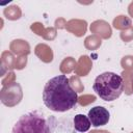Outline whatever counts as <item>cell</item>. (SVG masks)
<instances>
[{"label": "cell", "mask_w": 133, "mask_h": 133, "mask_svg": "<svg viewBox=\"0 0 133 133\" xmlns=\"http://www.w3.org/2000/svg\"><path fill=\"white\" fill-rule=\"evenodd\" d=\"M43 102L47 108L55 112H64L76 107L78 95L70 84L65 75H57L44 86Z\"/></svg>", "instance_id": "1"}, {"label": "cell", "mask_w": 133, "mask_h": 133, "mask_svg": "<svg viewBox=\"0 0 133 133\" xmlns=\"http://www.w3.org/2000/svg\"><path fill=\"white\" fill-rule=\"evenodd\" d=\"M92 88L102 100L111 102L122 95L124 90V81L116 73L104 72L96 77Z\"/></svg>", "instance_id": "2"}, {"label": "cell", "mask_w": 133, "mask_h": 133, "mask_svg": "<svg viewBox=\"0 0 133 133\" xmlns=\"http://www.w3.org/2000/svg\"><path fill=\"white\" fill-rule=\"evenodd\" d=\"M11 133H52L49 122L38 112H27L19 117Z\"/></svg>", "instance_id": "3"}, {"label": "cell", "mask_w": 133, "mask_h": 133, "mask_svg": "<svg viewBox=\"0 0 133 133\" xmlns=\"http://www.w3.org/2000/svg\"><path fill=\"white\" fill-rule=\"evenodd\" d=\"M87 116L90 121L91 126L100 127V126H105L108 124L109 118H110V113L103 106H95L88 111Z\"/></svg>", "instance_id": "4"}, {"label": "cell", "mask_w": 133, "mask_h": 133, "mask_svg": "<svg viewBox=\"0 0 133 133\" xmlns=\"http://www.w3.org/2000/svg\"><path fill=\"white\" fill-rule=\"evenodd\" d=\"M73 123H74L75 130L80 132V133L88 131L90 126H91L88 116H86L84 114H76L74 119H73Z\"/></svg>", "instance_id": "5"}]
</instances>
